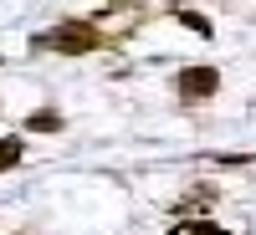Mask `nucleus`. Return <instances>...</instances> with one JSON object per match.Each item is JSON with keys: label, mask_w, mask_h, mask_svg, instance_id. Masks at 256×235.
I'll return each mask as SVG.
<instances>
[{"label": "nucleus", "mask_w": 256, "mask_h": 235, "mask_svg": "<svg viewBox=\"0 0 256 235\" xmlns=\"http://www.w3.org/2000/svg\"><path fill=\"white\" fill-rule=\"evenodd\" d=\"M102 46V31L92 20H62V26L36 36V51H62V56H88Z\"/></svg>", "instance_id": "obj_1"}, {"label": "nucleus", "mask_w": 256, "mask_h": 235, "mask_svg": "<svg viewBox=\"0 0 256 235\" xmlns=\"http://www.w3.org/2000/svg\"><path fill=\"white\" fill-rule=\"evenodd\" d=\"M174 92L190 97V102L216 97V92H220V67H184V72L174 77Z\"/></svg>", "instance_id": "obj_2"}, {"label": "nucleus", "mask_w": 256, "mask_h": 235, "mask_svg": "<svg viewBox=\"0 0 256 235\" xmlns=\"http://www.w3.org/2000/svg\"><path fill=\"white\" fill-rule=\"evenodd\" d=\"M20 154H26V143H20L16 133L0 138V174H6V169H16V164H20Z\"/></svg>", "instance_id": "obj_3"}, {"label": "nucleus", "mask_w": 256, "mask_h": 235, "mask_svg": "<svg viewBox=\"0 0 256 235\" xmlns=\"http://www.w3.org/2000/svg\"><path fill=\"white\" fill-rule=\"evenodd\" d=\"M169 235H230V230H220L216 220H180Z\"/></svg>", "instance_id": "obj_4"}, {"label": "nucleus", "mask_w": 256, "mask_h": 235, "mask_svg": "<svg viewBox=\"0 0 256 235\" xmlns=\"http://www.w3.org/2000/svg\"><path fill=\"white\" fill-rule=\"evenodd\" d=\"M174 20H180V26H190L195 36H216V26H210V20H205L200 10H174Z\"/></svg>", "instance_id": "obj_5"}, {"label": "nucleus", "mask_w": 256, "mask_h": 235, "mask_svg": "<svg viewBox=\"0 0 256 235\" xmlns=\"http://www.w3.org/2000/svg\"><path fill=\"white\" fill-rule=\"evenodd\" d=\"M26 128H36V133H56V128H62V113H36Z\"/></svg>", "instance_id": "obj_6"}]
</instances>
